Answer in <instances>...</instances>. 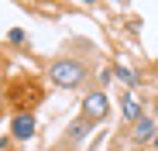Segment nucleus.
<instances>
[{"label":"nucleus","mask_w":158,"mask_h":151,"mask_svg":"<svg viewBox=\"0 0 158 151\" xmlns=\"http://www.w3.org/2000/svg\"><path fill=\"white\" fill-rule=\"evenodd\" d=\"M86 134H89V120H76L69 127V141H83Z\"/></svg>","instance_id":"nucleus-5"},{"label":"nucleus","mask_w":158,"mask_h":151,"mask_svg":"<svg viewBox=\"0 0 158 151\" xmlns=\"http://www.w3.org/2000/svg\"><path fill=\"white\" fill-rule=\"evenodd\" d=\"M155 144H158V131H155Z\"/></svg>","instance_id":"nucleus-9"},{"label":"nucleus","mask_w":158,"mask_h":151,"mask_svg":"<svg viewBox=\"0 0 158 151\" xmlns=\"http://www.w3.org/2000/svg\"><path fill=\"white\" fill-rule=\"evenodd\" d=\"M10 131H14V137L28 141V137L35 134V117H31V113H17V117H14V124H10Z\"/></svg>","instance_id":"nucleus-3"},{"label":"nucleus","mask_w":158,"mask_h":151,"mask_svg":"<svg viewBox=\"0 0 158 151\" xmlns=\"http://www.w3.org/2000/svg\"><path fill=\"white\" fill-rule=\"evenodd\" d=\"M83 79H86V69L79 65L76 59H59V62H52V83H55V86L76 89Z\"/></svg>","instance_id":"nucleus-1"},{"label":"nucleus","mask_w":158,"mask_h":151,"mask_svg":"<svg viewBox=\"0 0 158 151\" xmlns=\"http://www.w3.org/2000/svg\"><path fill=\"white\" fill-rule=\"evenodd\" d=\"M155 113H158V100H155Z\"/></svg>","instance_id":"nucleus-8"},{"label":"nucleus","mask_w":158,"mask_h":151,"mask_svg":"<svg viewBox=\"0 0 158 151\" xmlns=\"http://www.w3.org/2000/svg\"><path fill=\"white\" fill-rule=\"evenodd\" d=\"M134 141H138V144H148V141H155V124H151L148 117L134 120Z\"/></svg>","instance_id":"nucleus-4"},{"label":"nucleus","mask_w":158,"mask_h":151,"mask_svg":"<svg viewBox=\"0 0 158 151\" xmlns=\"http://www.w3.org/2000/svg\"><path fill=\"white\" fill-rule=\"evenodd\" d=\"M124 113H127L131 120H141V110H138V103H134V100H131V96L124 100Z\"/></svg>","instance_id":"nucleus-7"},{"label":"nucleus","mask_w":158,"mask_h":151,"mask_svg":"<svg viewBox=\"0 0 158 151\" xmlns=\"http://www.w3.org/2000/svg\"><path fill=\"white\" fill-rule=\"evenodd\" d=\"M107 107H110V103H107V96H103V93H89L86 103H83V120H89V124L100 120L103 113H107Z\"/></svg>","instance_id":"nucleus-2"},{"label":"nucleus","mask_w":158,"mask_h":151,"mask_svg":"<svg viewBox=\"0 0 158 151\" xmlns=\"http://www.w3.org/2000/svg\"><path fill=\"white\" fill-rule=\"evenodd\" d=\"M114 72H117V76H120V79H124V83H127V86H138V83H141V79H138V76H134V72H131V69H124V65H117V69H114Z\"/></svg>","instance_id":"nucleus-6"}]
</instances>
